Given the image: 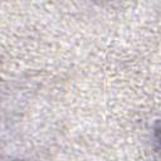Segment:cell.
<instances>
[{
	"label": "cell",
	"mask_w": 161,
	"mask_h": 161,
	"mask_svg": "<svg viewBox=\"0 0 161 161\" xmlns=\"http://www.w3.org/2000/svg\"><path fill=\"white\" fill-rule=\"evenodd\" d=\"M153 138H155L156 145L161 150V118L157 119L156 123H155V126H153Z\"/></svg>",
	"instance_id": "cell-1"
}]
</instances>
